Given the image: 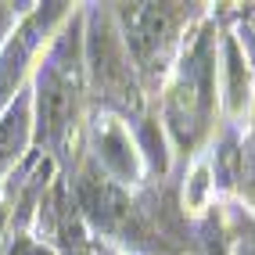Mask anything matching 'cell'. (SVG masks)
Returning a JSON list of instances; mask_svg holds the SVG:
<instances>
[{"label": "cell", "mask_w": 255, "mask_h": 255, "mask_svg": "<svg viewBox=\"0 0 255 255\" xmlns=\"http://www.w3.org/2000/svg\"><path fill=\"white\" fill-rule=\"evenodd\" d=\"M32 140L61 147L79 123L87 94V61H83V14L65 22L50 36L43 58L32 72Z\"/></svg>", "instance_id": "6da1fadb"}, {"label": "cell", "mask_w": 255, "mask_h": 255, "mask_svg": "<svg viewBox=\"0 0 255 255\" xmlns=\"http://www.w3.org/2000/svg\"><path fill=\"white\" fill-rule=\"evenodd\" d=\"M219 105V47L212 25H198L165 76L162 94V123L176 147L194 151L212 126Z\"/></svg>", "instance_id": "7a4b0ae2"}, {"label": "cell", "mask_w": 255, "mask_h": 255, "mask_svg": "<svg viewBox=\"0 0 255 255\" xmlns=\"http://www.w3.org/2000/svg\"><path fill=\"white\" fill-rule=\"evenodd\" d=\"M112 22L123 36V47L133 61L137 79L169 76L173 61L183 47L187 11L183 4H115Z\"/></svg>", "instance_id": "3957f363"}, {"label": "cell", "mask_w": 255, "mask_h": 255, "mask_svg": "<svg viewBox=\"0 0 255 255\" xmlns=\"http://www.w3.org/2000/svg\"><path fill=\"white\" fill-rule=\"evenodd\" d=\"M83 61H87V87L105 94L108 108L115 112L137 108V72H133V61L112 18L97 22L94 11L83 14Z\"/></svg>", "instance_id": "277c9868"}, {"label": "cell", "mask_w": 255, "mask_h": 255, "mask_svg": "<svg viewBox=\"0 0 255 255\" xmlns=\"http://www.w3.org/2000/svg\"><path fill=\"white\" fill-rule=\"evenodd\" d=\"M69 4H32L14 32L0 47V112H4L14 97L25 90V76L36 72L43 50L50 43V32L65 22Z\"/></svg>", "instance_id": "5b68a950"}, {"label": "cell", "mask_w": 255, "mask_h": 255, "mask_svg": "<svg viewBox=\"0 0 255 255\" xmlns=\"http://www.w3.org/2000/svg\"><path fill=\"white\" fill-rule=\"evenodd\" d=\"M72 201L83 216L87 230L108 234V237H137V209H133L129 194L108 176H101L94 165H87L72 183Z\"/></svg>", "instance_id": "8992f818"}, {"label": "cell", "mask_w": 255, "mask_h": 255, "mask_svg": "<svg viewBox=\"0 0 255 255\" xmlns=\"http://www.w3.org/2000/svg\"><path fill=\"white\" fill-rule=\"evenodd\" d=\"M90 155H94V169L101 176H108L112 183L126 187L144 180V151L137 133L126 126L123 115L115 112H101L90 123Z\"/></svg>", "instance_id": "52a82bcc"}, {"label": "cell", "mask_w": 255, "mask_h": 255, "mask_svg": "<svg viewBox=\"0 0 255 255\" xmlns=\"http://www.w3.org/2000/svg\"><path fill=\"white\" fill-rule=\"evenodd\" d=\"M32 144V94L22 90L11 105L0 112V180L22 162Z\"/></svg>", "instance_id": "ba28073f"}, {"label": "cell", "mask_w": 255, "mask_h": 255, "mask_svg": "<svg viewBox=\"0 0 255 255\" xmlns=\"http://www.w3.org/2000/svg\"><path fill=\"white\" fill-rule=\"evenodd\" d=\"M219 94H223V105L227 112H245L248 97H252V69H248V54L241 40L234 32H223L219 40Z\"/></svg>", "instance_id": "9c48e42d"}, {"label": "cell", "mask_w": 255, "mask_h": 255, "mask_svg": "<svg viewBox=\"0 0 255 255\" xmlns=\"http://www.w3.org/2000/svg\"><path fill=\"white\" fill-rule=\"evenodd\" d=\"M4 255H54V248L43 245V241H36L32 234H14Z\"/></svg>", "instance_id": "30bf717a"}, {"label": "cell", "mask_w": 255, "mask_h": 255, "mask_svg": "<svg viewBox=\"0 0 255 255\" xmlns=\"http://www.w3.org/2000/svg\"><path fill=\"white\" fill-rule=\"evenodd\" d=\"M209 191V169L198 165L194 176H191V187H187V205H201V194Z\"/></svg>", "instance_id": "8fae6325"}, {"label": "cell", "mask_w": 255, "mask_h": 255, "mask_svg": "<svg viewBox=\"0 0 255 255\" xmlns=\"http://www.w3.org/2000/svg\"><path fill=\"white\" fill-rule=\"evenodd\" d=\"M25 11H29V7H25ZM25 11H14L11 4H0V47H4V40L14 32V25L22 22V14H25Z\"/></svg>", "instance_id": "7c38bea8"}]
</instances>
